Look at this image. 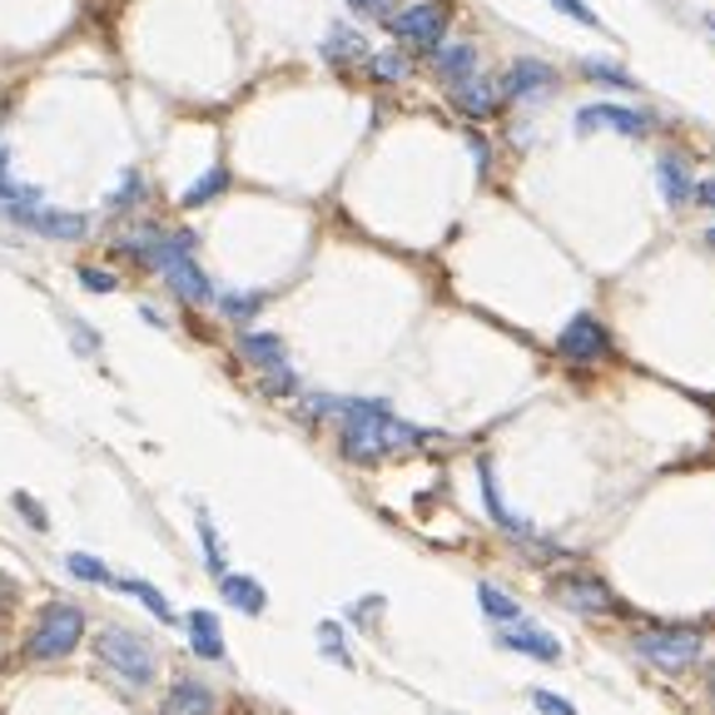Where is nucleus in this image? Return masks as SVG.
Segmentation results:
<instances>
[{
  "mask_svg": "<svg viewBox=\"0 0 715 715\" xmlns=\"http://www.w3.org/2000/svg\"><path fill=\"white\" fill-rule=\"evenodd\" d=\"M576 129L591 135V129H616V135H645V115L626 105H586L576 109Z\"/></svg>",
  "mask_w": 715,
  "mask_h": 715,
  "instance_id": "10",
  "label": "nucleus"
},
{
  "mask_svg": "<svg viewBox=\"0 0 715 715\" xmlns=\"http://www.w3.org/2000/svg\"><path fill=\"white\" fill-rule=\"evenodd\" d=\"M10 506H15V512L25 516V522L35 526V532H50V516L40 512V502H35V497H30V492H15V497H10Z\"/></svg>",
  "mask_w": 715,
  "mask_h": 715,
  "instance_id": "29",
  "label": "nucleus"
},
{
  "mask_svg": "<svg viewBox=\"0 0 715 715\" xmlns=\"http://www.w3.org/2000/svg\"><path fill=\"white\" fill-rule=\"evenodd\" d=\"M556 353L572 357V363H596V357L611 353V333H606L591 313H576L572 323L562 328V338H556Z\"/></svg>",
  "mask_w": 715,
  "mask_h": 715,
  "instance_id": "8",
  "label": "nucleus"
},
{
  "mask_svg": "<svg viewBox=\"0 0 715 715\" xmlns=\"http://www.w3.org/2000/svg\"><path fill=\"white\" fill-rule=\"evenodd\" d=\"M546 85H556L552 65H542V60H516V65L506 70V79H502V95L526 99V95H542Z\"/></svg>",
  "mask_w": 715,
  "mask_h": 715,
  "instance_id": "16",
  "label": "nucleus"
},
{
  "mask_svg": "<svg viewBox=\"0 0 715 715\" xmlns=\"http://www.w3.org/2000/svg\"><path fill=\"white\" fill-rule=\"evenodd\" d=\"M318 645H323V651L333 655L338 665H353V655H348V645H343V631H338V621H323V626H318Z\"/></svg>",
  "mask_w": 715,
  "mask_h": 715,
  "instance_id": "28",
  "label": "nucleus"
},
{
  "mask_svg": "<svg viewBox=\"0 0 715 715\" xmlns=\"http://www.w3.org/2000/svg\"><path fill=\"white\" fill-rule=\"evenodd\" d=\"M184 631L189 641H194V655H204V661H224L228 645H224V631H218V616L214 611H189L184 616Z\"/></svg>",
  "mask_w": 715,
  "mask_h": 715,
  "instance_id": "15",
  "label": "nucleus"
},
{
  "mask_svg": "<svg viewBox=\"0 0 715 715\" xmlns=\"http://www.w3.org/2000/svg\"><path fill=\"white\" fill-rule=\"evenodd\" d=\"M437 75H442L447 85H462V79H472L477 75V45H467V40L437 45Z\"/></svg>",
  "mask_w": 715,
  "mask_h": 715,
  "instance_id": "18",
  "label": "nucleus"
},
{
  "mask_svg": "<svg viewBox=\"0 0 715 715\" xmlns=\"http://www.w3.org/2000/svg\"><path fill=\"white\" fill-rule=\"evenodd\" d=\"M70 576H79V581H95V586H115V576H109V566L99 562V556H85V552H70L65 556Z\"/></svg>",
  "mask_w": 715,
  "mask_h": 715,
  "instance_id": "24",
  "label": "nucleus"
},
{
  "mask_svg": "<svg viewBox=\"0 0 715 715\" xmlns=\"http://www.w3.org/2000/svg\"><path fill=\"white\" fill-rule=\"evenodd\" d=\"M348 6L363 10V15H387V6H393V0H348Z\"/></svg>",
  "mask_w": 715,
  "mask_h": 715,
  "instance_id": "36",
  "label": "nucleus"
},
{
  "mask_svg": "<svg viewBox=\"0 0 715 715\" xmlns=\"http://www.w3.org/2000/svg\"><path fill=\"white\" fill-rule=\"evenodd\" d=\"M10 601H15V576H6V572H0V611H6Z\"/></svg>",
  "mask_w": 715,
  "mask_h": 715,
  "instance_id": "37",
  "label": "nucleus"
},
{
  "mask_svg": "<svg viewBox=\"0 0 715 715\" xmlns=\"http://www.w3.org/2000/svg\"><path fill=\"white\" fill-rule=\"evenodd\" d=\"M655 179H661L665 204H685V199L695 194L691 169H685V159H675V154H661V164H655Z\"/></svg>",
  "mask_w": 715,
  "mask_h": 715,
  "instance_id": "20",
  "label": "nucleus"
},
{
  "mask_svg": "<svg viewBox=\"0 0 715 715\" xmlns=\"http://www.w3.org/2000/svg\"><path fill=\"white\" fill-rule=\"evenodd\" d=\"M139 194H145V179H139L135 169H129V174L119 179V189H115V194H109V204H115V209H125V204H135Z\"/></svg>",
  "mask_w": 715,
  "mask_h": 715,
  "instance_id": "30",
  "label": "nucleus"
},
{
  "mask_svg": "<svg viewBox=\"0 0 715 715\" xmlns=\"http://www.w3.org/2000/svg\"><path fill=\"white\" fill-rule=\"evenodd\" d=\"M695 199H701V204H711V209H715V179H705V184H695Z\"/></svg>",
  "mask_w": 715,
  "mask_h": 715,
  "instance_id": "38",
  "label": "nucleus"
},
{
  "mask_svg": "<svg viewBox=\"0 0 715 715\" xmlns=\"http://www.w3.org/2000/svg\"><path fill=\"white\" fill-rule=\"evenodd\" d=\"M323 55L328 60H353V55H363V35H353V30H328V40H323Z\"/></svg>",
  "mask_w": 715,
  "mask_h": 715,
  "instance_id": "26",
  "label": "nucleus"
},
{
  "mask_svg": "<svg viewBox=\"0 0 715 715\" xmlns=\"http://www.w3.org/2000/svg\"><path fill=\"white\" fill-rule=\"evenodd\" d=\"M79 641H85V611L75 601H50V606H40L35 626H30L25 655L35 665H50V661H65Z\"/></svg>",
  "mask_w": 715,
  "mask_h": 715,
  "instance_id": "2",
  "label": "nucleus"
},
{
  "mask_svg": "<svg viewBox=\"0 0 715 715\" xmlns=\"http://www.w3.org/2000/svg\"><path fill=\"white\" fill-rule=\"evenodd\" d=\"M115 586H119V591H125V596H135L139 606H149V611H154L159 621H169V626L179 621V616H174V606H169V596L159 591L154 581H145V576H125V581H115Z\"/></svg>",
  "mask_w": 715,
  "mask_h": 715,
  "instance_id": "21",
  "label": "nucleus"
},
{
  "mask_svg": "<svg viewBox=\"0 0 715 715\" xmlns=\"http://www.w3.org/2000/svg\"><path fill=\"white\" fill-rule=\"evenodd\" d=\"M218 308L228 318H254L264 308V294H218Z\"/></svg>",
  "mask_w": 715,
  "mask_h": 715,
  "instance_id": "27",
  "label": "nucleus"
},
{
  "mask_svg": "<svg viewBox=\"0 0 715 715\" xmlns=\"http://www.w3.org/2000/svg\"><path fill=\"white\" fill-rule=\"evenodd\" d=\"M10 224L30 228L40 238H60V244H75V238L89 234V218L85 214H70V209H50V204H35V209H0Z\"/></svg>",
  "mask_w": 715,
  "mask_h": 715,
  "instance_id": "6",
  "label": "nucleus"
},
{
  "mask_svg": "<svg viewBox=\"0 0 715 715\" xmlns=\"http://www.w3.org/2000/svg\"><path fill=\"white\" fill-rule=\"evenodd\" d=\"M636 655L655 671H685L705 655V636L695 626H661V631H641L636 636Z\"/></svg>",
  "mask_w": 715,
  "mask_h": 715,
  "instance_id": "4",
  "label": "nucleus"
},
{
  "mask_svg": "<svg viewBox=\"0 0 715 715\" xmlns=\"http://www.w3.org/2000/svg\"><path fill=\"white\" fill-rule=\"evenodd\" d=\"M224 184H228V169L214 164L209 174H199L194 184L184 189V209H199V204H209V199H218V194H224Z\"/></svg>",
  "mask_w": 715,
  "mask_h": 715,
  "instance_id": "23",
  "label": "nucleus"
},
{
  "mask_svg": "<svg viewBox=\"0 0 715 715\" xmlns=\"http://www.w3.org/2000/svg\"><path fill=\"white\" fill-rule=\"evenodd\" d=\"M477 606H482V611L492 616V621H506V626H512V621H522V606H516L506 591H497L492 581H482V586H477Z\"/></svg>",
  "mask_w": 715,
  "mask_h": 715,
  "instance_id": "22",
  "label": "nucleus"
},
{
  "mask_svg": "<svg viewBox=\"0 0 715 715\" xmlns=\"http://www.w3.org/2000/svg\"><path fill=\"white\" fill-rule=\"evenodd\" d=\"M214 691H209L204 681H194V675H184V681H174L164 691V705H159V715H214Z\"/></svg>",
  "mask_w": 715,
  "mask_h": 715,
  "instance_id": "14",
  "label": "nucleus"
},
{
  "mask_svg": "<svg viewBox=\"0 0 715 715\" xmlns=\"http://www.w3.org/2000/svg\"><path fill=\"white\" fill-rule=\"evenodd\" d=\"M238 353H244L248 363L264 373L268 393H298V377H294V367H288L284 338H274V333H244V338H238Z\"/></svg>",
  "mask_w": 715,
  "mask_h": 715,
  "instance_id": "5",
  "label": "nucleus"
},
{
  "mask_svg": "<svg viewBox=\"0 0 715 715\" xmlns=\"http://www.w3.org/2000/svg\"><path fill=\"white\" fill-rule=\"evenodd\" d=\"M705 244H715V228H711V234H705Z\"/></svg>",
  "mask_w": 715,
  "mask_h": 715,
  "instance_id": "39",
  "label": "nucleus"
},
{
  "mask_svg": "<svg viewBox=\"0 0 715 715\" xmlns=\"http://www.w3.org/2000/svg\"><path fill=\"white\" fill-rule=\"evenodd\" d=\"M586 75H591V79H606V85H621V89H631V79H626L616 65H606V60H586Z\"/></svg>",
  "mask_w": 715,
  "mask_h": 715,
  "instance_id": "32",
  "label": "nucleus"
},
{
  "mask_svg": "<svg viewBox=\"0 0 715 715\" xmlns=\"http://www.w3.org/2000/svg\"><path fill=\"white\" fill-rule=\"evenodd\" d=\"M95 655H99V665H109V671L129 685H149L159 675L154 645L139 631H129V626H105V631L95 636Z\"/></svg>",
  "mask_w": 715,
  "mask_h": 715,
  "instance_id": "3",
  "label": "nucleus"
},
{
  "mask_svg": "<svg viewBox=\"0 0 715 715\" xmlns=\"http://www.w3.org/2000/svg\"><path fill=\"white\" fill-rule=\"evenodd\" d=\"M497 641H502L506 651L532 655V661H562V641H556L552 631H542V626H532V621H512Z\"/></svg>",
  "mask_w": 715,
  "mask_h": 715,
  "instance_id": "11",
  "label": "nucleus"
},
{
  "mask_svg": "<svg viewBox=\"0 0 715 715\" xmlns=\"http://www.w3.org/2000/svg\"><path fill=\"white\" fill-rule=\"evenodd\" d=\"M452 105L462 109V115H472V119L492 115V109H497V89H492V79L472 75V79H462V85H452Z\"/></svg>",
  "mask_w": 715,
  "mask_h": 715,
  "instance_id": "19",
  "label": "nucleus"
},
{
  "mask_svg": "<svg viewBox=\"0 0 715 715\" xmlns=\"http://www.w3.org/2000/svg\"><path fill=\"white\" fill-rule=\"evenodd\" d=\"M164 284L174 288L184 303H214V298H218L214 284H209V274L194 264V254H189V258H169V264H164Z\"/></svg>",
  "mask_w": 715,
  "mask_h": 715,
  "instance_id": "12",
  "label": "nucleus"
},
{
  "mask_svg": "<svg viewBox=\"0 0 715 715\" xmlns=\"http://www.w3.org/2000/svg\"><path fill=\"white\" fill-rule=\"evenodd\" d=\"M218 591H224V601L234 606V611H244V616H264V606H268V591L254 581V576H218Z\"/></svg>",
  "mask_w": 715,
  "mask_h": 715,
  "instance_id": "17",
  "label": "nucleus"
},
{
  "mask_svg": "<svg viewBox=\"0 0 715 715\" xmlns=\"http://www.w3.org/2000/svg\"><path fill=\"white\" fill-rule=\"evenodd\" d=\"M79 284H85L89 294H115V278H109L105 268H79Z\"/></svg>",
  "mask_w": 715,
  "mask_h": 715,
  "instance_id": "33",
  "label": "nucleus"
},
{
  "mask_svg": "<svg viewBox=\"0 0 715 715\" xmlns=\"http://www.w3.org/2000/svg\"><path fill=\"white\" fill-rule=\"evenodd\" d=\"M532 705H536L542 715H576V705L562 701V695H552V691H532Z\"/></svg>",
  "mask_w": 715,
  "mask_h": 715,
  "instance_id": "31",
  "label": "nucleus"
},
{
  "mask_svg": "<svg viewBox=\"0 0 715 715\" xmlns=\"http://www.w3.org/2000/svg\"><path fill=\"white\" fill-rule=\"evenodd\" d=\"M308 413L338 417V447H343V457L357 467L383 462V457L427 442L423 427L393 417V407H387L383 397H308Z\"/></svg>",
  "mask_w": 715,
  "mask_h": 715,
  "instance_id": "1",
  "label": "nucleus"
},
{
  "mask_svg": "<svg viewBox=\"0 0 715 715\" xmlns=\"http://www.w3.org/2000/svg\"><path fill=\"white\" fill-rule=\"evenodd\" d=\"M373 70H377V79H403L407 75V60L403 55H377Z\"/></svg>",
  "mask_w": 715,
  "mask_h": 715,
  "instance_id": "34",
  "label": "nucleus"
},
{
  "mask_svg": "<svg viewBox=\"0 0 715 715\" xmlns=\"http://www.w3.org/2000/svg\"><path fill=\"white\" fill-rule=\"evenodd\" d=\"M477 487H482V502H487V516H492L497 526H502L506 536H516V542H536L532 522H522V516H512V506L502 502V492H497V472L492 462H477Z\"/></svg>",
  "mask_w": 715,
  "mask_h": 715,
  "instance_id": "9",
  "label": "nucleus"
},
{
  "mask_svg": "<svg viewBox=\"0 0 715 715\" xmlns=\"http://www.w3.org/2000/svg\"><path fill=\"white\" fill-rule=\"evenodd\" d=\"M556 586H562V601H572L576 611H621V601L601 576H562Z\"/></svg>",
  "mask_w": 715,
  "mask_h": 715,
  "instance_id": "13",
  "label": "nucleus"
},
{
  "mask_svg": "<svg viewBox=\"0 0 715 715\" xmlns=\"http://www.w3.org/2000/svg\"><path fill=\"white\" fill-rule=\"evenodd\" d=\"M199 542H204V566L214 576H228V562H224V542H218V532H214V522L209 516H199Z\"/></svg>",
  "mask_w": 715,
  "mask_h": 715,
  "instance_id": "25",
  "label": "nucleus"
},
{
  "mask_svg": "<svg viewBox=\"0 0 715 715\" xmlns=\"http://www.w3.org/2000/svg\"><path fill=\"white\" fill-rule=\"evenodd\" d=\"M552 6H556V10H562V15H572V20H576V25H596V10H586V6H581V0H552Z\"/></svg>",
  "mask_w": 715,
  "mask_h": 715,
  "instance_id": "35",
  "label": "nucleus"
},
{
  "mask_svg": "<svg viewBox=\"0 0 715 715\" xmlns=\"http://www.w3.org/2000/svg\"><path fill=\"white\" fill-rule=\"evenodd\" d=\"M442 30H447V6H442V0H417V6H407L403 15H393V35L407 40V45L437 50Z\"/></svg>",
  "mask_w": 715,
  "mask_h": 715,
  "instance_id": "7",
  "label": "nucleus"
}]
</instances>
